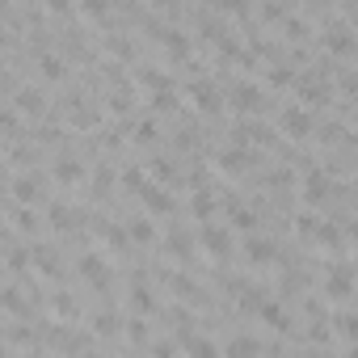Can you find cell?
<instances>
[{
	"label": "cell",
	"instance_id": "cell-1",
	"mask_svg": "<svg viewBox=\"0 0 358 358\" xmlns=\"http://www.w3.org/2000/svg\"><path fill=\"white\" fill-rule=\"evenodd\" d=\"M203 249H207L215 262H228L236 245H232V232H228V228H220V224H207V228H203Z\"/></svg>",
	"mask_w": 358,
	"mask_h": 358
},
{
	"label": "cell",
	"instance_id": "cell-2",
	"mask_svg": "<svg viewBox=\"0 0 358 358\" xmlns=\"http://www.w3.org/2000/svg\"><path fill=\"white\" fill-rule=\"evenodd\" d=\"M76 270H80V278H85V282H93L97 291H106V287H110V266H106V257H101V253H85V257L76 262Z\"/></svg>",
	"mask_w": 358,
	"mask_h": 358
},
{
	"label": "cell",
	"instance_id": "cell-3",
	"mask_svg": "<svg viewBox=\"0 0 358 358\" xmlns=\"http://www.w3.org/2000/svg\"><path fill=\"white\" fill-rule=\"evenodd\" d=\"M232 106H236L241 114H257V110L266 106V93H262L257 85H249V80H241V85L232 89Z\"/></svg>",
	"mask_w": 358,
	"mask_h": 358
},
{
	"label": "cell",
	"instance_id": "cell-4",
	"mask_svg": "<svg viewBox=\"0 0 358 358\" xmlns=\"http://www.w3.org/2000/svg\"><path fill=\"white\" fill-rule=\"evenodd\" d=\"M329 190H333V182H329V173H320V169H312V173L303 177V203H312V207H320V203L329 199Z\"/></svg>",
	"mask_w": 358,
	"mask_h": 358
},
{
	"label": "cell",
	"instance_id": "cell-5",
	"mask_svg": "<svg viewBox=\"0 0 358 358\" xmlns=\"http://www.w3.org/2000/svg\"><path fill=\"white\" fill-rule=\"evenodd\" d=\"M282 131L291 135V139H303V135H312V114L303 110V106H291V110H282Z\"/></svg>",
	"mask_w": 358,
	"mask_h": 358
},
{
	"label": "cell",
	"instance_id": "cell-6",
	"mask_svg": "<svg viewBox=\"0 0 358 358\" xmlns=\"http://www.w3.org/2000/svg\"><path fill=\"white\" fill-rule=\"evenodd\" d=\"M190 97H194V106H199L203 114H220V106H224L220 89H215V85H207V80H194V85H190Z\"/></svg>",
	"mask_w": 358,
	"mask_h": 358
},
{
	"label": "cell",
	"instance_id": "cell-7",
	"mask_svg": "<svg viewBox=\"0 0 358 358\" xmlns=\"http://www.w3.org/2000/svg\"><path fill=\"white\" fill-rule=\"evenodd\" d=\"M139 199H143V207H148L152 215H169V211H173V194H169L164 186H143Z\"/></svg>",
	"mask_w": 358,
	"mask_h": 358
},
{
	"label": "cell",
	"instance_id": "cell-8",
	"mask_svg": "<svg viewBox=\"0 0 358 358\" xmlns=\"http://www.w3.org/2000/svg\"><path fill=\"white\" fill-rule=\"evenodd\" d=\"M245 257H249L253 266H270V262H274V241H266V236H249V241H245Z\"/></svg>",
	"mask_w": 358,
	"mask_h": 358
},
{
	"label": "cell",
	"instance_id": "cell-9",
	"mask_svg": "<svg viewBox=\"0 0 358 358\" xmlns=\"http://www.w3.org/2000/svg\"><path fill=\"white\" fill-rule=\"evenodd\" d=\"M324 295H329V299H350V295H354V278H350V270H333V274L324 278Z\"/></svg>",
	"mask_w": 358,
	"mask_h": 358
},
{
	"label": "cell",
	"instance_id": "cell-10",
	"mask_svg": "<svg viewBox=\"0 0 358 358\" xmlns=\"http://www.w3.org/2000/svg\"><path fill=\"white\" fill-rule=\"evenodd\" d=\"M160 43H164V51H169V59H190V38H186L182 30H164Z\"/></svg>",
	"mask_w": 358,
	"mask_h": 358
},
{
	"label": "cell",
	"instance_id": "cell-11",
	"mask_svg": "<svg viewBox=\"0 0 358 358\" xmlns=\"http://www.w3.org/2000/svg\"><path fill=\"white\" fill-rule=\"evenodd\" d=\"M295 93H299V101H308V106H320V101H329V89H324V80H299V85H295Z\"/></svg>",
	"mask_w": 358,
	"mask_h": 358
},
{
	"label": "cell",
	"instance_id": "cell-12",
	"mask_svg": "<svg viewBox=\"0 0 358 358\" xmlns=\"http://www.w3.org/2000/svg\"><path fill=\"white\" fill-rule=\"evenodd\" d=\"M220 169L224 173H245L249 169V152L236 143V148H228V152H220Z\"/></svg>",
	"mask_w": 358,
	"mask_h": 358
},
{
	"label": "cell",
	"instance_id": "cell-13",
	"mask_svg": "<svg viewBox=\"0 0 358 358\" xmlns=\"http://www.w3.org/2000/svg\"><path fill=\"white\" fill-rule=\"evenodd\" d=\"M101 232H106V245L114 249V253H127L131 249V228H118V224H101Z\"/></svg>",
	"mask_w": 358,
	"mask_h": 358
},
{
	"label": "cell",
	"instance_id": "cell-14",
	"mask_svg": "<svg viewBox=\"0 0 358 358\" xmlns=\"http://www.w3.org/2000/svg\"><path fill=\"white\" fill-rule=\"evenodd\" d=\"M13 199H17L22 207H34V203H38V186H34V177H17V182H13Z\"/></svg>",
	"mask_w": 358,
	"mask_h": 358
},
{
	"label": "cell",
	"instance_id": "cell-15",
	"mask_svg": "<svg viewBox=\"0 0 358 358\" xmlns=\"http://www.w3.org/2000/svg\"><path fill=\"white\" fill-rule=\"evenodd\" d=\"M324 47H329L333 55H350V51H354V38H350V30H329V34H324Z\"/></svg>",
	"mask_w": 358,
	"mask_h": 358
},
{
	"label": "cell",
	"instance_id": "cell-16",
	"mask_svg": "<svg viewBox=\"0 0 358 358\" xmlns=\"http://www.w3.org/2000/svg\"><path fill=\"white\" fill-rule=\"evenodd\" d=\"M55 182H64V186H72V182H80V164H76L72 156H64V160H55Z\"/></svg>",
	"mask_w": 358,
	"mask_h": 358
},
{
	"label": "cell",
	"instance_id": "cell-17",
	"mask_svg": "<svg viewBox=\"0 0 358 358\" xmlns=\"http://www.w3.org/2000/svg\"><path fill=\"white\" fill-rule=\"evenodd\" d=\"M38 72H43L47 80H64V76H68L64 59H55V55H38Z\"/></svg>",
	"mask_w": 358,
	"mask_h": 358
},
{
	"label": "cell",
	"instance_id": "cell-18",
	"mask_svg": "<svg viewBox=\"0 0 358 358\" xmlns=\"http://www.w3.org/2000/svg\"><path fill=\"white\" fill-rule=\"evenodd\" d=\"M51 224H55L59 232H72V228H76V211L64 207V203H55V207H51Z\"/></svg>",
	"mask_w": 358,
	"mask_h": 358
},
{
	"label": "cell",
	"instance_id": "cell-19",
	"mask_svg": "<svg viewBox=\"0 0 358 358\" xmlns=\"http://www.w3.org/2000/svg\"><path fill=\"white\" fill-rule=\"evenodd\" d=\"M190 211H194L199 220H211V211H215V199H211L207 190H199V194L190 199Z\"/></svg>",
	"mask_w": 358,
	"mask_h": 358
},
{
	"label": "cell",
	"instance_id": "cell-20",
	"mask_svg": "<svg viewBox=\"0 0 358 358\" xmlns=\"http://www.w3.org/2000/svg\"><path fill=\"white\" fill-rule=\"evenodd\" d=\"M131 308H135V312H152V308H156V299H152V291H148L143 282L131 287Z\"/></svg>",
	"mask_w": 358,
	"mask_h": 358
},
{
	"label": "cell",
	"instance_id": "cell-21",
	"mask_svg": "<svg viewBox=\"0 0 358 358\" xmlns=\"http://www.w3.org/2000/svg\"><path fill=\"white\" fill-rule=\"evenodd\" d=\"M262 320H266L270 329H291V320H287V312H282L278 303H266V308H262Z\"/></svg>",
	"mask_w": 358,
	"mask_h": 358
},
{
	"label": "cell",
	"instance_id": "cell-22",
	"mask_svg": "<svg viewBox=\"0 0 358 358\" xmlns=\"http://www.w3.org/2000/svg\"><path fill=\"white\" fill-rule=\"evenodd\" d=\"M169 253L186 262V257L194 253V245H190V236H182V232H173V236H169Z\"/></svg>",
	"mask_w": 358,
	"mask_h": 358
},
{
	"label": "cell",
	"instance_id": "cell-23",
	"mask_svg": "<svg viewBox=\"0 0 358 358\" xmlns=\"http://www.w3.org/2000/svg\"><path fill=\"white\" fill-rule=\"evenodd\" d=\"M13 101H17V106H22L26 114H43V93H30V89H22V93H17Z\"/></svg>",
	"mask_w": 358,
	"mask_h": 358
},
{
	"label": "cell",
	"instance_id": "cell-24",
	"mask_svg": "<svg viewBox=\"0 0 358 358\" xmlns=\"http://www.w3.org/2000/svg\"><path fill=\"white\" fill-rule=\"evenodd\" d=\"M182 345H186V350H190V354H215V350H220V345H215V341H207V337H190V333H186V337H182Z\"/></svg>",
	"mask_w": 358,
	"mask_h": 358
},
{
	"label": "cell",
	"instance_id": "cell-25",
	"mask_svg": "<svg viewBox=\"0 0 358 358\" xmlns=\"http://www.w3.org/2000/svg\"><path fill=\"white\" fill-rule=\"evenodd\" d=\"M169 282H173V291H177V295H182V299H199V287H194V282H190L186 274H173Z\"/></svg>",
	"mask_w": 358,
	"mask_h": 358
},
{
	"label": "cell",
	"instance_id": "cell-26",
	"mask_svg": "<svg viewBox=\"0 0 358 358\" xmlns=\"http://www.w3.org/2000/svg\"><path fill=\"white\" fill-rule=\"evenodd\" d=\"M232 224H236L241 232H253V224H257V215H253L249 207H232Z\"/></svg>",
	"mask_w": 358,
	"mask_h": 358
},
{
	"label": "cell",
	"instance_id": "cell-27",
	"mask_svg": "<svg viewBox=\"0 0 358 358\" xmlns=\"http://www.w3.org/2000/svg\"><path fill=\"white\" fill-rule=\"evenodd\" d=\"M34 266H38L43 274H59V262H55L51 249H38V253H34Z\"/></svg>",
	"mask_w": 358,
	"mask_h": 358
},
{
	"label": "cell",
	"instance_id": "cell-28",
	"mask_svg": "<svg viewBox=\"0 0 358 358\" xmlns=\"http://www.w3.org/2000/svg\"><path fill=\"white\" fill-rule=\"evenodd\" d=\"M80 9H85L93 22H101V17L110 13V0H80Z\"/></svg>",
	"mask_w": 358,
	"mask_h": 358
},
{
	"label": "cell",
	"instance_id": "cell-29",
	"mask_svg": "<svg viewBox=\"0 0 358 358\" xmlns=\"http://www.w3.org/2000/svg\"><path fill=\"white\" fill-rule=\"evenodd\" d=\"M266 303H270V299H266L262 291H245V295H241V308H245V312H262Z\"/></svg>",
	"mask_w": 358,
	"mask_h": 358
},
{
	"label": "cell",
	"instance_id": "cell-30",
	"mask_svg": "<svg viewBox=\"0 0 358 358\" xmlns=\"http://www.w3.org/2000/svg\"><path fill=\"white\" fill-rule=\"evenodd\" d=\"M228 350H232V354H253V350H262V341H253V337H232Z\"/></svg>",
	"mask_w": 358,
	"mask_h": 358
},
{
	"label": "cell",
	"instance_id": "cell-31",
	"mask_svg": "<svg viewBox=\"0 0 358 358\" xmlns=\"http://www.w3.org/2000/svg\"><path fill=\"white\" fill-rule=\"evenodd\" d=\"M337 333H341L345 341H358V316H341V320H337Z\"/></svg>",
	"mask_w": 358,
	"mask_h": 358
},
{
	"label": "cell",
	"instance_id": "cell-32",
	"mask_svg": "<svg viewBox=\"0 0 358 358\" xmlns=\"http://www.w3.org/2000/svg\"><path fill=\"white\" fill-rule=\"evenodd\" d=\"M127 228H131V236H135L139 245H148V241H152V224H148V220H135V224H127Z\"/></svg>",
	"mask_w": 358,
	"mask_h": 358
},
{
	"label": "cell",
	"instance_id": "cell-33",
	"mask_svg": "<svg viewBox=\"0 0 358 358\" xmlns=\"http://www.w3.org/2000/svg\"><path fill=\"white\" fill-rule=\"evenodd\" d=\"M291 80H295V76H291V68H282V64H274V68H270V85H278V89H282V85H291Z\"/></svg>",
	"mask_w": 358,
	"mask_h": 358
},
{
	"label": "cell",
	"instance_id": "cell-34",
	"mask_svg": "<svg viewBox=\"0 0 358 358\" xmlns=\"http://www.w3.org/2000/svg\"><path fill=\"white\" fill-rule=\"evenodd\" d=\"M299 236H320V220L316 215H299Z\"/></svg>",
	"mask_w": 358,
	"mask_h": 358
},
{
	"label": "cell",
	"instance_id": "cell-35",
	"mask_svg": "<svg viewBox=\"0 0 358 358\" xmlns=\"http://www.w3.org/2000/svg\"><path fill=\"white\" fill-rule=\"evenodd\" d=\"M93 329H97V333H101V337H110V333H114V329H118V324H114V316H110V312H101V316H97V320H93Z\"/></svg>",
	"mask_w": 358,
	"mask_h": 358
},
{
	"label": "cell",
	"instance_id": "cell-36",
	"mask_svg": "<svg viewBox=\"0 0 358 358\" xmlns=\"http://www.w3.org/2000/svg\"><path fill=\"white\" fill-rule=\"evenodd\" d=\"M122 182H127L131 190H143V186H148V182H143V173H139V169H127V173H122Z\"/></svg>",
	"mask_w": 358,
	"mask_h": 358
},
{
	"label": "cell",
	"instance_id": "cell-37",
	"mask_svg": "<svg viewBox=\"0 0 358 358\" xmlns=\"http://www.w3.org/2000/svg\"><path fill=\"white\" fill-rule=\"evenodd\" d=\"M282 22H287V26H282V30H287V38H299V34H308V26H299V17H282Z\"/></svg>",
	"mask_w": 358,
	"mask_h": 358
},
{
	"label": "cell",
	"instance_id": "cell-38",
	"mask_svg": "<svg viewBox=\"0 0 358 358\" xmlns=\"http://www.w3.org/2000/svg\"><path fill=\"white\" fill-rule=\"evenodd\" d=\"M34 228H38V220L30 211H17V232H34Z\"/></svg>",
	"mask_w": 358,
	"mask_h": 358
},
{
	"label": "cell",
	"instance_id": "cell-39",
	"mask_svg": "<svg viewBox=\"0 0 358 358\" xmlns=\"http://www.w3.org/2000/svg\"><path fill=\"white\" fill-rule=\"evenodd\" d=\"M135 139H139V143H152V139H156V127H152V122H139Z\"/></svg>",
	"mask_w": 358,
	"mask_h": 358
},
{
	"label": "cell",
	"instance_id": "cell-40",
	"mask_svg": "<svg viewBox=\"0 0 358 358\" xmlns=\"http://www.w3.org/2000/svg\"><path fill=\"white\" fill-rule=\"evenodd\" d=\"M114 182V177H110V169H97V177H93V186H97V194H106V186Z\"/></svg>",
	"mask_w": 358,
	"mask_h": 358
},
{
	"label": "cell",
	"instance_id": "cell-41",
	"mask_svg": "<svg viewBox=\"0 0 358 358\" xmlns=\"http://www.w3.org/2000/svg\"><path fill=\"white\" fill-rule=\"evenodd\" d=\"M110 51H114V55H118V59H131V47H127V43H122V38H110Z\"/></svg>",
	"mask_w": 358,
	"mask_h": 358
},
{
	"label": "cell",
	"instance_id": "cell-42",
	"mask_svg": "<svg viewBox=\"0 0 358 358\" xmlns=\"http://www.w3.org/2000/svg\"><path fill=\"white\" fill-rule=\"evenodd\" d=\"M224 9H232V13L245 17V13H249V0H224Z\"/></svg>",
	"mask_w": 358,
	"mask_h": 358
},
{
	"label": "cell",
	"instance_id": "cell-43",
	"mask_svg": "<svg viewBox=\"0 0 358 358\" xmlns=\"http://www.w3.org/2000/svg\"><path fill=\"white\" fill-rule=\"evenodd\" d=\"M55 308H59V312H64V316H72V312H76V303H72V299H68V295H59V299H55Z\"/></svg>",
	"mask_w": 358,
	"mask_h": 358
},
{
	"label": "cell",
	"instance_id": "cell-44",
	"mask_svg": "<svg viewBox=\"0 0 358 358\" xmlns=\"http://www.w3.org/2000/svg\"><path fill=\"white\" fill-rule=\"evenodd\" d=\"M278 17H282V5L274 0V5H266V22H278Z\"/></svg>",
	"mask_w": 358,
	"mask_h": 358
},
{
	"label": "cell",
	"instance_id": "cell-45",
	"mask_svg": "<svg viewBox=\"0 0 358 358\" xmlns=\"http://www.w3.org/2000/svg\"><path fill=\"white\" fill-rule=\"evenodd\" d=\"M127 333H131V341H143V320H131V329H127Z\"/></svg>",
	"mask_w": 358,
	"mask_h": 358
},
{
	"label": "cell",
	"instance_id": "cell-46",
	"mask_svg": "<svg viewBox=\"0 0 358 358\" xmlns=\"http://www.w3.org/2000/svg\"><path fill=\"white\" fill-rule=\"evenodd\" d=\"M68 5H72V0H47V9H51V13H68Z\"/></svg>",
	"mask_w": 358,
	"mask_h": 358
},
{
	"label": "cell",
	"instance_id": "cell-47",
	"mask_svg": "<svg viewBox=\"0 0 358 358\" xmlns=\"http://www.w3.org/2000/svg\"><path fill=\"white\" fill-rule=\"evenodd\" d=\"M350 17H354V22H358V0H350Z\"/></svg>",
	"mask_w": 358,
	"mask_h": 358
},
{
	"label": "cell",
	"instance_id": "cell-48",
	"mask_svg": "<svg viewBox=\"0 0 358 358\" xmlns=\"http://www.w3.org/2000/svg\"><path fill=\"white\" fill-rule=\"evenodd\" d=\"M308 5H329V0H308Z\"/></svg>",
	"mask_w": 358,
	"mask_h": 358
},
{
	"label": "cell",
	"instance_id": "cell-49",
	"mask_svg": "<svg viewBox=\"0 0 358 358\" xmlns=\"http://www.w3.org/2000/svg\"><path fill=\"white\" fill-rule=\"evenodd\" d=\"M156 5H173V0H156Z\"/></svg>",
	"mask_w": 358,
	"mask_h": 358
},
{
	"label": "cell",
	"instance_id": "cell-50",
	"mask_svg": "<svg viewBox=\"0 0 358 358\" xmlns=\"http://www.w3.org/2000/svg\"><path fill=\"white\" fill-rule=\"evenodd\" d=\"M354 245H358V228H354Z\"/></svg>",
	"mask_w": 358,
	"mask_h": 358
}]
</instances>
